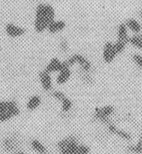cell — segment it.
<instances>
[{"instance_id":"cell-1","label":"cell","mask_w":142,"mask_h":154,"mask_svg":"<svg viewBox=\"0 0 142 154\" xmlns=\"http://www.w3.org/2000/svg\"><path fill=\"white\" fill-rule=\"evenodd\" d=\"M56 19V11L52 5L41 2L35 11L33 29L38 34L47 32L50 24Z\"/></svg>"},{"instance_id":"cell-2","label":"cell","mask_w":142,"mask_h":154,"mask_svg":"<svg viewBox=\"0 0 142 154\" xmlns=\"http://www.w3.org/2000/svg\"><path fill=\"white\" fill-rule=\"evenodd\" d=\"M116 114V108L112 105H104L96 107L92 114V119L96 123L107 126L114 122L113 117Z\"/></svg>"},{"instance_id":"cell-3","label":"cell","mask_w":142,"mask_h":154,"mask_svg":"<svg viewBox=\"0 0 142 154\" xmlns=\"http://www.w3.org/2000/svg\"><path fill=\"white\" fill-rule=\"evenodd\" d=\"M65 61L68 66L72 67V69L75 66H77V69L82 72L93 73L94 71V66L91 60L81 53H74L69 54L67 58L65 59Z\"/></svg>"},{"instance_id":"cell-4","label":"cell","mask_w":142,"mask_h":154,"mask_svg":"<svg viewBox=\"0 0 142 154\" xmlns=\"http://www.w3.org/2000/svg\"><path fill=\"white\" fill-rule=\"evenodd\" d=\"M80 143L79 138L75 134H71L59 140L56 147L60 154H74Z\"/></svg>"},{"instance_id":"cell-5","label":"cell","mask_w":142,"mask_h":154,"mask_svg":"<svg viewBox=\"0 0 142 154\" xmlns=\"http://www.w3.org/2000/svg\"><path fill=\"white\" fill-rule=\"evenodd\" d=\"M39 81L41 88L45 93H50L54 89L55 81L53 75L44 69L39 72Z\"/></svg>"},{"instance_id":"cell-6","label":"cell","mask_w":142,"mask_h":154,"mask_svg":"<svg viewBox=\"0 0 142 154\" xmlns=\"http://www.w3.org/2000/svg\"><path fill=\"white\" fill-rule=\"evenodd\" d=\"M118 57L117 51L114 48V42L107 41L102 47V58L104 63L107 65H110L114 63L117 57Z\"/></svg>"},{"instance_id":"cell-7","label":"cell","mask_w":142,"mask_h":154,"mask_svg":"<svg viewBox=\"0 0 142 154\" xmlns=\"http://www.w3.org/2000/svg\"><path fill=\"white\" fill-rule=\"evenodd\" d=\"M72 75H73V69L68 66V64L65 61L64 67L58 73L56 74V76L54 78L55 84L58 87H63L66 85L71 81Z\"/></svg>"},{"instance_id":"cell-8","label":"cell","mask_w":142,"mask_h":154,"mask_svg":"<svg viewBox=\"0 0 142 154\" xmlns=\"http://www.w3.org/2000/svg\"><path fill=\"white\" fill-rule=\"evenodd\" d=\"M105 127H106V129L108 133L112 135H115V136L118 137L120 139L124 140V141H129L132 139V134L129 132H128V131H126L119 127L114 121L111 123L109 125L105 126Z\"/></svg>"},{"instance_id":"cell-9","label":"cell","mask_w":142,"mask_h":154,"mask_svg":"<svg viewBox=\"0 0 142 154\" xmlns=\"http://www.w3.org/2000/svg\"><path fill=\"white\" fill-rule=\"evenodd\" d=\"M65 66L64 60H61L59 57H54L50 59L49 61L45 65V69L48 72L51 73V75H56Z\"/></svg>"},{"instance_id":"cell-10","label":"cell","mask_w":142,"mask_h":154,"mask_svg":"<svg viewBox=\"0 0 142 154\" xmlns=\"http://www.w3.org/2000/svg\"><path fill=\"white\" fill-rule=\"evenodd\" d=\"M129 38H130L129 31L125 23L123 22L119 23L116 30V40L129 45Z\"/></svg>"},{"instance_id":"cell-11","label":"cell","mask_w":142,"mask_h":154,"mask_svg":"<svg viewBox=\"0 0 142 154\" xmlns=\"http://www.w3.org/2000/svg\"><path fill=\"white\" fill-rule=\"evenodd\" d=\"M67 27V23L63 20L55 19L48 26V32L51 35H58L63 32Z\"/></svg>"},{"instance_id":"cell-12","label":"cell","mask_w":142,"mask_h":154,"mask_svg":"<svg viewBox=\"0 0 142 154\" xmlns=\"http://www.w3.org/2000/svg\"><path fill=\"white\" fill-rule=\"evenodd\" d=\"M5 30L6 34L11 38L21 37V36L24 35V34L26 33V29L23 27L17 26L11 23H9L5 26Z\"/></svg>"},{"instance_id":"cell-13","label":"cell","mask_w":142,"mask_h":154,"mask_svg":"<svg viewBox=\"0 0 142 154\" xmlns=\"http://www.w3.org/2000/svg\"><path fill=\"white\" fill-rule=\"evenodd\" d=\"M42 103H43V99L41 95H32L27 100L26 108L29 111H35L42 106Z\"/></svg>"},{"instance_id":"cell-14","label":"cell","mask_w":142,"mask_h":154,"mask_svg":"<svg viewBox=\"0 0 142 154\" xmlns=\"http://www.w3.org/2000/svg\"><path fill=\"white\" fill-rule=\"evenodd\" d=\"M124 23L129 31L133 35L139 34L142 32V24L138 20L133 17H129L126 19Z\"/></svg>"},{"instance_id":"cell-15","label":"cell","mask_w":142,"mask_h":154,"mask_svg":"<svg viewBox=\"0 0 142 154\" xmlns=\"http://www.w3.org/2000/svg\"><path fill=\"white\" fill-rule=\"evenodd\" d=\"M30 147L37 154H49V150L41 140L33 138L30 141Z\"/></svg>"},{"instance_id":"cell-16","label":"cell","mask_w":142,"mask_h":154,"mask_svg":"<svg viewBox=\"0 0 142 154\" xmlns=\"http://www.w3.org/2000/svg\"><path fill=\"white\" fill-rule=\"evenodd\" d=\"M60 113L64 116H69L74 108V102L69 96H66L60 103Z\"/></svg>"},{"instance_id":"cell-17","label":"cell","mask_w":142,"mask_h":154,"mask_svg":"<svg viewBox=\"0 0 142 154\" xmlns=\"http://www.w3.org/2000/svg\"><path fill=\"white\" fill-rule=\"evenodd\" d=\"M20 114V109L18 106L9 111H0V123L8 121L11 119L19 115Z\"/></svg>"},{"instance_id":"cell-18","label":"cell","mask_w":142,"mask_h":154,"mask_svg":"<svg viewBox=\"0 0 142 154\" xmlns=\"http://www.w3.org/2000/svg\"><path fill=\"white\" fill-rule=\"evenodd\" d=\"M77 75H78V78L80 80V81L85 85L90 86L94 84L95 80L93 73L82 72V71L77 69Z\"/></svg>"},{"instance_id":"cell-19","label":"cell","mask_w":142,"mask_h":154,"mask_svg":"<svg viewBox=\"0 0 142 154\" xmlns=\"http://www.w3.org/2000/svg\"><path fill=\"white\" fill-rule=\"evenodd\" d=\"M57 47H58V50L60 54L63 55H69L71 51V45L69 41L66 38H61L59 40Z\"/></svg>"},{"instance_id":"cell-20","label":"cell","mask_w":142,"mask_h":154,"mask_svg":"<svg viewBox=\"0 0 142 154\" xmlns=\"http://www.w3.org/2000/svg\"><path fill=\"white\" fill-rule=\"evenodd\" d=\"M129 45L142 51V32L139 34L132 35L129 38Z\"/></svg>"},{"instance_id":"cell-21","label":"cell","mask_w":142,"mask_h":154,"mask_svg":"<svg viewBox=\"0 0 142 154\" xmlns=\"http://www.w3.org/2000/svg\"><path fill=\"white\" fill-rule=\"evenodd\" d=\"M128 152L134 154H141L142 153V135L138 138V141L135 144H130L126 148Z\"/></svg>"},{"instance_id":"cell-22","label":"cell","mask_w":142,"mask_h":154,"mask_svg":"<svg viewBox=\"0 0 142 154\" xmlns=\"http://www.w3.org/2000/svg\"><path fill=\"white\" fill-rule=\"evenodd\" d=\"M49 94L54 100L57 101L59 103H60L66 96H68L63 90H58V89H54Z\"/></svg>"},{"instance_id":"cell-23","label":"cell","mask_w":142,"mask_h":154,"mask_svg":"<svg viewBox=\"0 0 142 154\" xmlns=\"http://www.w3.org/2000/svg\"><path fill=\"white\" fill-rule=\"evenodd\" d=\"M18 105L16 101H0V111H9L17 107Z\"/></svg>"},{"instance_id":"cell-24","label":"cell","mask_w":142,"mask_h":154,"mask_svg":"<svg viewBox=\"0 0 142 154\" xmlns=\"http://www.w3.org/2000/svg\"><path fill=\"white\" fill-rule=\"evenodd\" d=\"M114 45L117 54H118V56H120L125 52L128 45L124 43V42H119V41L115 40V42H114Z\"/></svg>"},{"instance_id":"cell-25","label":"cell","mask_w":142,"mask_h":154,"mask_svg":"<svg viewBox=\"0 0 142 154\" xmlns=\"http://www.w3.org/2000/svg\"><path fill=\"white\" fill-rule=\"evenodd\" d=\"M91 149L90 146L86 144L80 143L74 154H90Z\"/></svg>"},{"instance_id":"cell-26","label":"cell","mask_w":142,"mask_h":154,"mask_svg":"<svg viewBox=\"0 0 142 154\" xmlns=\"http://www.w3.org/2000/svg\"><path fill=\"white\" fill-rule=\"evenodd\" d=\"M131 58L134 64L138 68L142 69V54L140 53H134L132 54Z\"/></svg>"},{"instance_id":"cell-27","label":"cell","mask_w":142,"mask_h":154,"mask_svg":"<svg viewBox=\"0 0 142 154\" xmlns=\"http://www.w3.org/2000/svg\"><path fill=\"white\" fill-rule=\"evenodd\" d=\"M139 17L141 18V20H142V8L141 9V11H140L139 12Z\"/></svg>"},{"instance_id":"cell-28","label":"cell","mask_w":142,"mask_h":154,"mask_svg":"<svg viewBox=\"0 0 142 154\" xmlns=\"http://www.w3.org/2000/svg\"><path fill=\"white\" fill-rule=\"evenodd\" d=\"M15 154H26V153H24V152H23V151H19V152H17V153H16Z\"/></svg>"},{"instance_id":"cell-29","label":"cell","mask_w":142,"mask_h":154,"mask_svg":"<svg viewBox=\"0 0 142 154\" xmlns=\"http://www.w3.org/2000/svg\"><path fill=\"white\" fill-rule=\"evenodd\" d=\"M30 1H33V0H30Z\"/></svg>"}]
</instances>
